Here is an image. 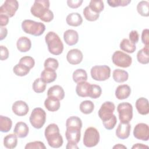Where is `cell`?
Instances as JSON below:
<instances>
[{"label": "cell", "instance_id": "cell-1", "mask_svg": "<svg viewBox=\"0 0 149 149\" xmlns=\"http://www.w3.org/2000/svg\"><path fill=\"white\" fill-rule=\"evenodd\" d=\"M45 137L47 140L48 145L54 148L61 147L63 143V138L59 133V129L55 123L48 125L44 132Z\"/></svg>", "mask_w": 149, "mask_h": 149}, {"label": "cell", "instance_id": "cell-2", "mask_svg": "<svg viewBox=\"0 0 149 149\" xmlns=\"http://www.w3.org/2000/svg\"><path fill=\"white\" fill-rule=\"evenodd\" d=\"M45 41L49 52L54 55L61 54L63 50V44L59 36L54 31L48 32L45 37Z\"/></svg>", "mask_w": 149, "mask_h": 149}, {"label": "cell", "instance_id": "cell-3", "mask_svg": "<svg viewBox=\"0 0 149 149\" xmlns=\"http://www.w3.org/2000/svg\"><path fill=\"white\" fill-rule=\"evenodd\" d=\"M22 28L24 33L34 36H40L45 30V26L44 23L30 19L24 20L22 22Z\"/></svg>", "mask_w": 149, "mask_h": 149}, {"label": "cell", "instance_id": "cell-4", "mask_svg": "<svg viewBox=\"0 0 149 149\" xmlns=\"http://www.w3.org/2000/svg\"><path fill=\"white\" fill-rule=\"evenodd\" d=\"M31 125L36 129H41L45 123L46 113L41 108H36L32 111L29 118Z\"/></svg>", "mask_w": 149, "mask_h": 149}, {"label": "cell", "instance_id": "cell-5", "mask_svg": "<svg viewBox=\"0 0 149 149\" xmlns=\"http://www.w3.org/2000/svg\"><path fill=\"white\" fill-rule=\"evenodd\" d=\"M100 138V133L98 130L94 127H89L84 132L83 144L87 147H93L98 144Z\"/></svg>", "mask_w": 149, "mask_h": 149}, {"label": "cell", "instance_id": "cell-6", "mask_svg": "<svg viewBox=\"0 0 149 149\" xmlns=\"http://www.w3.org/2000/svg\"><path fill=\"white\" fill-rule=\"evenodd\" d=\"M91 77L96 81H105L111 76V69L107 65H97L91 68L90 70Z\"/></svg>", "mask_w": 149, "mask_h": 149}, {"label": "cell", "instance_id": "cell-7", "mask_svg": "<svg viewBox=\"0 0 149 149\" xmlns=\"http://www.w3.org/2000/svg\"><path fill=\"white\" fill-rule=\"evenodd\" d=\"M50 3L48 0H36L31 7V14L41 19L49 10Z\"/></svg>", "mask_w": 149, "mask_h": 149}, {"label": "cell", "instance_id": "cell-8", "mask_svg": "<svg viewBox=\"0 0 149 149\" xmlns=\"http://www.w3.org/2000/svg\"><path fill=\"white\" fill-rule=\"evenodd\" d=\"M119 119L121 123H129L133 118V107L127 102H121L117 107Z\"/></svg>", "mask_w": 149, "mask_h": 149}, {"label": "cell", "instance_id": "cell-9", "mask_svg": "<svg viewBox=\"0 0 149 149\" xmlns=\"http://www.w3.org/2000/svg\"><path fill=\"white\" fill-rule=\"evenodd\" d=\"M112 61L113 63L120 68H128L132 63V58L128 54L120 51H115L112 56Z\"/></svg>", "mask_w": 149, "mask_h": 149}, {"label": "cell", "instance_id": "cell-10", "mask_svg": "<svg viewBox=\"0 0 149 149\" xmlns=\"http://www.w3.org/2000/svg\"><path fill=\"white\" fill-rule=\"evenodd\" d=\"M115 109V105L112 102L105 101L101 105L98 112V116L102 122L107 121L112 118Z\"/></svg>", "mask_w": 149, "mask_h": 149}, {"label": "cell", "instance_id": "cell-11", "mask_svg": "<svg viewBox=\"0 0 149 149\" xmlns=\"http://www.w3.org/2000/svg\"><path fill=\"white\" fill-rule=\"evenodd\" d=\"M19 8V2L16 0H6L0 7V14L9 17H13Z\"/></svg>", "mask_w": 149, "mask_h": 149}, {"label": "cell", "instance_id": "cell-12", "mask_svg": "<svg viewBox=\"0 0 149 149\" xmlns=\"http://www.w3.org/2000/svg\"><path fill=\"white\" fill-rule=\"evenodd\" d=\"M133 136L137 139L148 141L149 139V127L148 125L144 123L137 124L133 130Z\"/></svg>", "mask_w": 149, "mask_h": 149}, {"label": "cell", "instance_id": "cell-13", "mask_svg": "<svg viewBox=\"0 0 149 149\" xmlns=\"http://www.w3.org/2000/svg\"><path fill=\"white\" fill-rule=\"evenodd\" d=\"M12 109L15 115L19 116H23L27 114L29 108L26 102L22 100H19L13 104Z\"/></svg>", "mask_w": 149, "mask_h": 149}, {"label": "cell", "instance_id": "cell-14", "mask_svg": "<svg viewBox=\"0 0 149 149\" xmlns=\"http://www.w3.org/2000/svg\"><path fill=\"white\" fill-rule=\"evenodd\" d=\"M80 130L79 127H66L65 137L68 141L77 144L81 137Z\"/></svg>", "mask_w": 149, "mask_h": 149}, {"label": "cell", "instance_id": "cell-15", "mask_svg": "<svg viewBox=\"0 0 149 149\" xmlns=\"http://www.w3.org/2000/svg\"><path fill=\"white\" fill-rule=\"evenodd\" d=\"M83 55L81 51L78 49L69 50L66 55V59L71 65H78L82 61Z\"/></svg>", "mask_w": 149, "mask_h": 149}, {"label": "cell", "instance_id": "cell-16", "mask_svg": "<svg viewBox=\"0 0 149 149\" xmlns=\"http://www.w3.org/2000/svg\"><path fill=\"white\" fill-rule=\"evenodd\" d=\"M131 126L129 123H121L118 125L115 133L116 136L120 139H127L130 133Z\"/></svg>", "mask_w": 149, "mask_h": 149}, {"label": "cell", "instance_id": "cell-17", "mask_svg": "<svg viewBox=\"0 0 149 149\" xmlns=\"http://www.w3.org/2000/svg\"><path fill=\"white\" fill-rule=\"evenodd\" d=\"M63 39L66 44L69 46H72L77 43L79 40V34L74 30H67L64 32Z\"/></svg>", "mask_w": 149, "mask_h": 149}, {"label": "cell", "instance_id": "cell-18", "mask_svg": "<svg viewBox=\"0 0 149 149\" xmlns=\"http://www.w3.org/2000/svg\"><path fill=\"white\" fill-rule=\"evenodd\" d=\"M136 108L137 112L142 115H146L149 113L148 101L147 98L140 97L136 101Z\"/></svg>", "mask_w": 149, "mask_h": 149}, {"label": "cell", "instance_id": "cell-19", "mask_svg": "<svg viewBox=\"0 0 149 149\" xmlns=\"http://www.w3.org/2000/svg\"><path fill=\"white\" fill-rule=\"evenodd\" d=\"M131 94V88L127 84H121L115 90V96L118 100L127 98Z\"/></svg>", "mask_w": 149, "mask_h": 149}, {"label": "cell", "instance_id": "cell-20", "mask_svg": "<svg viewBox=\"0 0 149 149\" xmlns=\"http://www.w3.org/2000/svg\"><path fill=\"white\" fill-rule=\"evenodd\" d=\"M29 132V128L27 125L23 122H19L15 125L13 132L19 138L26 137Z\"/></svg>", "mask_w": 149, "mask_h": 149}, {"label": "cell", "instance_id": "cell-21", "mask_svg": "<svg viewBox=\"0 0 149 149\" xmlns=\"http://www.w3.org/2000/svg\"><path fill=\"white\" fill-rule=\"evenodd\" d=\"M47 96L54 97L59 100H62L65 97V91L61 86L54 85L48 90Z\"/></svg>", "mask_w": 149, "mask_h": 149}, {"label": "cell", "instance_id": "cell-22", "mask_svg": "<svg viewBox=\"0 0 149 149\" xmlns=\"http://www.w3.org/2000/svg\"><path fill=\"white\" fill-rule=\"evenodd\" d=\"M17 48L21 52H26L29 51L31 47V40L27 37H20L16 42Z\"/></svg>", "mask_w": 149, "mask_h": 149}, {"label": "cell", "instance_id": "cell-23", "mask_svg": "<svg viewBox=\"0 0 149 149\" xmlns=\"http://www.w3.org/2000/svg\"><path fill=\"white\" fill-rule=\"evenodd\" d=\"M59 101L54 97H48L44 101V106L48 111L55 112L60 108L61 104Z\"/></svg>", "mask_w": 149, "mask_h": 149}, {"label": "cell", "instance_id": "cell-24", "mask_svg": "<svg viewBox=\"0 0 149 149\" xmlns=\"http://www.w3.org/2000/svg\"><path fill=\"white\" fill-rule=\"evenodd\" d=\"M90 85V83L86 81L78 83L76 87V92L77 95L80 97H88Z\"/></svg>", "mask_w": 149, "mask_h": 149}, {"label": "cell", "instance_id": "cell-25", "mask_svg": "<svg viewBox=\"0 0 149 149\" xmlns=\"http://www.w3.org/2000/svg\"><path fill=\"white\" fill-rule=\"evenodd\" d=\"M66 23L73 27H77L81 24L83 22V19L81 16L77 12H73L69 14L66 16Z\"/></svg>", "mask_w": 149, "mask_h": 149}, {"label": "cell", "instance_id": "cell-26", "mask_svg": "<svg viewBox=\"0 0 149 149\" xmlns=\"http://www.w3.org/2000/svg\"><path fill=\"white\" fill-rule=\"evenodd\" d=\"M57 74L55 70L44 68L41 73V79L46 83H50L55 80L56 79Z\"/></svg>", "mask_w": 149, "mask_h": 149}, {"label": "cell", "instance_id": "cell-27", "mask_svg": "<svg viewBox=\"0 0 149 149\" xmlns=\"http://www.w3.org/2000/svg\"><path fill=\"white\" fill-rule=\"evenodd\" d=\"M112 77L115 81L117 83H123L127 80L129 74L126 70L116 69L113 71Z\"/></svg>", "mask_w": 149, "mask_h": 149}, {"label": "cell", "instance_id": "cell-28", "mask_svg": "<svg viewBox=\"0 0 149 149\" xmlns=\"http://www.w3.org/2000/svg\"><path fill=\"white\" fill-rule=\"evenodd\" d=\"M149 48L148 45H145L144 48L137 52V59L141 64H148L149 62Z\"/></svg>", "mask_w": 149, "mask_h": 149}, {"label": "cell", "instance_id": "cell-29", "mask_svg": "<svg viewBox=\"0 0 149 149\" xmlns=\"http://www.w3.org/2000/svg\"><path fill=\"white\" fill-rule=\"evenodd\" d=\"M119 47L123 51L129 54L133 53L136 49V45L127 38H123L121 41Z\"/></svg>", "mask_w": 149, "mask_h": 149}, {"label": "cell", "instance_id": "cell-30", "mask_svg": "<svg viewBox=\"0 0 149 149\" xmlns=\"http://www.w3.org/2000/svg\"><path fill=\"white\" fill-rule=\"evenodd\" d=\"M17 144V137L15 133L8 134L3 139V145L7 148H14L16 147Z\"/></svg>", "mask_w": 149, "mask_h": 149}, {"label": "cell", "instance_id": "cell-31", "mask_svg": "<svg viewBox=\"0 0 149 149\" xmlns=\"http://www.w3.org/2000/svg\"><path fill=\"white\" fill-rule=\"evenodd\" d=\"M12 121L10 118L1 115L0 116V131L3 133L8 132L12 128Z\"/></svg>", "mask_w": 149, "mask_h": 149}, {"label": "cell", "instance_id": "cell-32", "mask_svg": "<svg viewBox=\"0 0 149 149\" xmlns=\"http://www.w3.org/2000/svg\"><path fill=\"white\" fill-rule=\"evenodd\" d=\"M72 78L73 81L76 83L81 81H86L87 80V74L85 70L77 69L73 72Z\"/></svg>", "mask_w": 149, "mask_h": 149}, {"label": "cell", "instance_id": "cell-33", "mask_svg": "<svg viewBox=\"0 0 149 149\" xmlns=\"http://www.w3.org/2000/svg\"><path fill=\"white\" fill-rule=\"evenodd\" d=\"M94 109V103L90 100L82 101L80 104V110L84 114H90L92 113Z\"/></svg>", "mask_w": 149, "mask_h": 149}, {"label": "cell", "instance_id": "cell-34", "mask_svg": "<svg viewBox=\"0 0 149 149\" xmlns=\"http://www.w3.org/2000/svg\"><path fill=\"white\" fill-rule=\"evenodd\" d=\"M137 10L141 16L148 17L149 16V2L146 1L139 2L137 5Z\"/></svg>", "mask_w": 149, "mask_h": 149}, {"label": "cell", "instance_id": "cell-35", "mask_svg": "<svg viewBox=\"0 0 149 149\" xmlns=\"http://www.w3.org/2000/svg\"><path fill=\"white\" fill-rule=\"evenodd\" d=\"M66 127H82V121L81 119L76 116L68 118L66 122Z\"/></svg>", "mask_w": 149, "mask_h": 149}, {"label": "cell", "instance_id": "cell-36", "mask_svg": "<svg viewBox=\"0 0 149 149\" xmlns=\"http://www.w3.org/2000/svg\"><path fill=\"white\" fill-rule=\"evenodd\" d=\"M83 13L85 19L90 22H94L97 20L100 16L99 13H97L93 12L88 6H87L84 8L83 11Z\"/></svg>", "mask_w": 149, "mask_h": 149}, {"label": "cell", "instance_id": "cell-37", "mask_svg": "<svg viewBox=\"0 0 149 149\" xmlns=\"http://www.w3.org/2000/svg\"><path fill=\"white\" fill-rule=\"evenodd\" d=\"M30 70L28 67L20 63L16 64L13 68V73L18 76H24L29 73Z\"/></svg>", "mask_w": 149, "mask_h": 149}, {"label": "cell", "instance_id": "cell-38", "mask_svg": "<svg viewBox=\"0 0 149 149\" xmlns=\"http://www.w3.org/2000/svg\"><path fill=\"white\" fill-rule=\"evenodd\" d=\"M46 83L44 82L41 78L36 79L32 85L33 90L37 93H43L46 88Z\"/></svg>", "mask_w": 149, "mask_h": 149}, {"label": "cell", "instance_id": "cell-39", "mask_svg": "<svg viewBox=\"0 0 149 149\" xmlns=\"http://www.w3.org/2000/svg\"><path fill=\"white\" fill-rule=\"evenodd\" d=\"M88 6L94 12L99 13L104 10V5L102 1H91Z\"/></svg>", "mask_w": 149, "mask_h": 149}, {"label": "cell", "instance_id": "cell-40", "mask_svg": "<svg viewBox=\"0 0 149 149\" xmlns=\"http://www.w3.org/2000/svg\"><path fill=\"white\" fill-rule=\"evenodd\" d=\"M102 93V89L101 87L96 84H91L88 97L93 99H97L99 98Z\"/></svg>", "mask_w": 149, "mask_h": 149}, {"label": "cell", "instance_id": "cell-41", "mask_svg": "<svg viewBox=\"0 0 149 149\" xmlns=\"http://www.w3.org/2000/svg\"><path fill=\"white\" fill-rule=\"evenodd\" d=\"M44 66V68H48L56 70L59 66V63L56 59L53 58H48L45 61Z\"/></svg>", "mask_w": 149, "mask_h": 149}, {"label": "cell", "instance_id": "cell-42", "mask_svg": "<svg viewBox=\"0 0 149 149\" xmlns=\"http://www.w3.org/2000/svg\"><path fill=\"white\" fill-rule=\"evenodd\" d=\"M19 63L23 64L28 67L30 69H31L34 66L35 61L34 58H33L31 56H25L20 59Z\"/></svg>", "mask_w": 149, "mask_h": 149}, {"label": "cell", "instance_id": "cell-43", "mask_svg": "<svg viewBox=\"0 0 149 149\" xmlns=\"http://www.w3.org/2000/svg\"><path fill=\"white\" fill-rule=\"evenodd\" d=\"M131 2L130 0H108L107 3L112 8L118 6H126Z\"/></svg>", "mask_w": 149, "mask_h": 149}, {"label": "cell", "instance_id": "cell-44", "mask_svg": "<svg viewBox=\"0 0 149 149\" xmlns=\"http://www.w3.org/2000/svg\"><path fill=\"white\" fill-rule=\"evenodd\" d=\"M25 149H45L46 147L45 146L43 142L40 141H35L30 142L26 144L24 147Z\"/></svg>", "mask_w": 149, "mask_h": 149}, {"label": "cell", "instance_id": "cell-45", "mask_svg": "<svg viewBox=\"0 0 149 149\" xmlns=\"http://www.w3.org/2000/svg\"><path fill=\"white\" fill-rule=\"evenodd\" d=\"M116 123H117V119H116V116L115 115H113L112 118L109 120L105 122H102L104 127L107 130L113 129L115 127Z\"/></svg>", "mask_w": 149, "mask_h": 149}, {"label": "cell", "instance_id": "cell-46", "mask_svg": "<svg viewBox=\"0 0 149 149\" xmlns=\"http://www.w3.org/2000/svg\"><path fill=\"white\" fill-rule=\"evenodd\" d=\"M149 30L148 29H144L141 33V41L145 45L149 46Z\"/></svg>", "mask_w": 149, "mask_h": 149}, {"label": "cell", "instance_id": "cell-47", "mask_svg": "<svg viewBox=\"0 0 149 149\" xmlns=\"http://www.w3.org/2000/svg\"><path fill=\"white\" fill-rule=\"evenodd\" d=\"M129 40L133 44H136L139 40V35L136 30H132L129 33Z\"/></svg>", "mask_w": 149, "mask_h": 149}, {"label": "cell", "instance_id": "cell-48", "mask_svg": "<svg viewBox=\"0 0 149 149\" xmlns=\"http://www.w3.org/2000/svg\"><path fill=\"white\" fill-rule=\"evenodd\" d=\"M83 2L82 0H68L67 1V4L70 8L76 9L80 6Z\"/></svg>", "mask_w": 149, "mask_h": 149}, {"label": "cell", "instance_id": "cell-49", "mask_svg": "<svg viewBox=\"0 0 149 149\" xmlns=\"http://www.w3.org/2000/svg\"><path fill=\"white\" fill-rule=\"evenodd\" d=\"M9 57V51L8 48L3 46L1 45V60H6Z\"/></svg>", "mask_w": 149, "mask_h": 149}, {"label": "cell", "instance_id": "cell-50", "mask_svg": "<svg viewBox=\"0 0 149 149\" xmlns=\"http://www.w3.org/2000/svg\"><path fill=\"white\" fill-rule=\"evenodd\" d=\"M9 22V17L5 15L0 14V26L3 27L6 26Z\"/></svg>", "mask_w": 149, "mask_h": 149}, {"label": "cell", "instance_id": "cell-51", "mask_svg": "<svg viewBox=\"0 0 149 149\" xmlns=\"http://www.w3.org/2000/svg\"><path fill=\"white\" fill-rule=\"evenodd\" d=\"M1 33H0V40H2L6 38L8 34V30L5 27H1L0 28Z\"/></svg>", "mask_w": 149, "mask_h": 149}, {"label": "cell", "instance_id": "cell-52", "mask_svg": "<svg viewBox=\"0 0 149 149\" xmlns=\"http://www.w3.org/2000/svg\"><path fill=\"white\" fill-rule=\"evenodd\" d=\"M148 148V147L147 146H146L143 144H141V143H137V144H134L132 148V149H134V148H141V149H144V148Z\"/></svg>", "mask_w": 149, "mask_h": 149}, {"label": "cell", "instance_id": "cell-53", "mask_svg": "<svg viewBox=\"0 0 149 149\" xmlns=\"http://www.w3.org/2000/svg\"><path fill=\"white\" fill-rule=\"evenodd\" d=\"M66 148L67 149H71V148H79V147L77 146L76 143H72V142H68L66 144Z\"/></svg>", "mask_w": 149, "mask_h": 149}, {"label": "cell", "instance_id": "cell-54", "mask_svg": "<svg viewBox=\"0 0 149 149\" xmlns=\"http://www.w3.org/2000/svg\"><path fill=\"white\" fill-rule=\"evenodd\" d=\"M113 149H115V148H116V149H120V148H121V149H122V148L126 149L127 147H126L125 146H124V145H123V144H118L114 146L113 147Z\"/></svg>", "mask_w": 149, "mask_h": 149}]
</instances>
